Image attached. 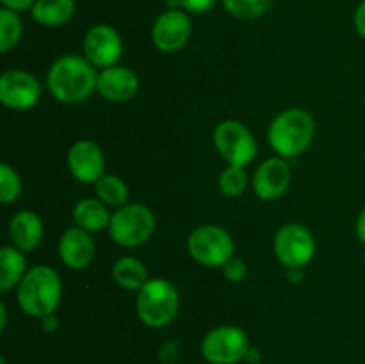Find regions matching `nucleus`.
I'll return each mask as SVG.
<instances>
[{
	"instance_id": "nucleus-1",
	"label": "nucleus",
	"mask_w": 365,
	"mask_h": 364,
	"mask_svg": "<svg viewBox=\"0 0 365 364\" xmlns=\"http://www.w3.org/2000/svg\"><path fill=\"white\" fill-rule=\"evenodd\" d=\"M96 86L98 74L86 57L63 56L48 70V89L59 102H84L93 95Z\"/></svg>"
},
{
	"instance_id": "nucleus-2",
	"label": "nucleus",
	"mask_w": 365,
	"mask_h": 364,
	"mask_svg": "<svg viewBox=\"0 0 365 364\" xmlns=\"http://www.w3.org/2000/svg\"><path fill=\"white\" fill-rule=\"evenodd\" d=\"M63 295L57 271L50 266H34L18 284V305L32 318H46L56 313Z\"/></svg>"
},
{
	"instance_id": "nucleus-3",
	"label": "nucleus",
	"mask_w": 365,
	"mask_h": 364,
	"mask_svg": "<svg viewBox=\"0 0 365 364\" xmlns=\"http://www.w3.org/2000/svg\"><path fill=\"white\" fill-rule=\"evenodd\" d=\"M314 118L303 109H287L269 125L267 139L274 152L284 159L305 152L314 138Z\"/></svg>"
},
{
	"instance_id": "nucleus-4",
	"label": "nucleus",
	"mask_w": 365,
	"mask_h": 364,
	"mask_svg": "<svg viewBox=\"0 0 365 364\" xmlns=\"http://www.w3.org/2000/svg\"><path fill=\"white\" fill-rule=\"evenodd\" d=\"M178 291L166 278H150L138 291L135 310L146 327L163 328L175 320L178 313Z\"/></svg>"
},
{
	"instance_id": "nucleus-5",
	"label": "nucleus",
	"mask_w": 365,
	"mask_h": 364,
	"mask_svg": "<svg viewBox=\"0 0 365 364\" xmlns=\"http://www.w3.org/2000/svg\"><path fill=\"white\" fill-rule=\"evenodd\" d=\"M155 231V216L141 203H128L120 207L110 218L109 234L116 245L135 248L152 238Z\"/></svg>"
},
{
	"instance_id": "nucleus-6",
	"label": "nucleus",
	"mask_w": 365,
	"mask_h": 364,
	"mask_svg": "<svg viewBox=\"0 0 365 364\" xmlns=\"http://www.w3.org/2000/svg\"><path fill=\"white\" fill-rule=\"evenodd\" d=\"M189 253L207 268H223L234 257V241L225 228L202 225L195 228L187 241Z\"/></svg>"
},
{
	"instance_id": "nucleus-7",
	"label": "nucleus",
	"mask_w": 365,
	"mask_h": 364,
	"mask_svg": "<svg viewBox=\"0 0 365 364\" xmlns=\"http://www.w3.org/2000/svg\"><path fill=\"white\" fill-rule=\"evenodd\" d=\"M248 335L237 327L212 328L202 341V353L210 364H237L250 355Z\"/></svg>"
},
{
	"instance_id": "nucleus-8",
	"label": "nucleus",
	"mask_w": 365,
	"mask_h": 364,
	"mask_svg": "<svg viewBox=\"0 0 365 364\" xmlns=\"http://www.w3.org/2000/svg\"><path fill=\"white\" fill-rule=\"evenodd\" d=\"M214 145L228 164L246 166L257 156V141L252 132L237 120H225L214 131Z\"/></svg>"
},
{
	"instance_id": "nucleus-9",
	"label": "nucleus",
	"mask_w": 365,
	"mask_h": 364,
	"mask_svg": "<svg viewBox=\"0 0 365 364\" xmlns=\"http://www.w3.org/2000/svg\"><path fill=\"white\" fill-rule=\"evenodd\" d=\"M274 253L289 270H302L316 253V241L309 228L299 223L284 225L274 236Z\"/></svg>"
},
{
	"instance_id": "nucleus-10",
	"label": "nucleus",
	"mask_w": 365,
	"mask_h": 364,
	"mask_svg": "<svg viewBox=\"0 0 365 364\" xmlns=\"http://www.w3.org/2000/svg\"><path fill=\"white\" fill-rule=\"evenodd\" d=\"M84 49L86 59L95 68H110L120 61L123 54V41L116 29L110 25L100 24L93 25L84 36Z\"/></svg>"
},
{
	"instance_id": "nucleus-11",
	"label": "nucleus",
	"mask_w": 365,
	"mask_h": 364,
	"mask_svg": "<svg viewBox=\"0 0 365 364\" xmlns=\"http://www.w3.org/2000/svg\"><path fill=\"white\" fill-rule=\"evenodd\" d=\"M41 84L24 70H9L0 77V102L13 111H27L38 103Z\"/></svg>"
},
{
	"instance_id": "nucleus-12",
	"label": "nucleus",
	"mask_w": 365,
	"mask_h": 364,
	"mask_svg": "<svg viewBox=\"0 0 365 364\" xmlns=\"http://www.w3.org/2000/svg\"><path fill=\"white\" fill-rule=\"evenodd\" d=\"M191 36V20L187 11L168 9L153 21L152 41L163 52H177L184 49Z\"/></svg>"
},
{
	"instance_id": "nucleus-13",
	"label": "nucleus",
	"mask_w": 365,
	"mask_h": 364,
	"mask_svg": "<svg viewBox=\"0 0 365 364\" xmlns=\"http://www.w3.org/2000/svg\"><path fill=\"white\" fill-rule=\"evenodd\" d=\"M66 163L71 175L84 184L98 182L103 177V170H106L102 148L89 139H78L77 143L70 146Z\"/></svg>"
},
{
	"instance_id": "nucleus-14",
	"label": "nucleus",
	"mask_w": 365,
	"mask_h": 364,
	"mask_svg": "<svg viewBox=\"0 0 365 364\" xmlns=\"http://www.w3.org/2000/svg\"><path fill=\"white\" fill-rule=\"evenodd\" d=\"M291 184V168L284 157H271L257 168L253 189L262 200H277Z\"/></svg>"
},
{
	"instance_id": "nucleus-15",
	"label": "nucleus",
	"mask_w": 365,
	"mask_h": 364,
	"mask_svg": "<svg viewBox=\"0 0 365 364\" xmlns=\"http://www.w3.org/2000/svg\"><path fill=\"white\" fill-rule=\"evenodd\" d=\"M139 89V81L132 70L127 66L103 68L98 74V86L96 91L110 102H127L134 98Z\"/></svg>"
},
{
	"instance_id": "nucleus-16",
	"label": "nucleus",
	"mask_w": 365,
	"mask_h": 364,
	"mask_svg": "<svg viewBox=\"0 0 365 364\" xmlns=\"http://www.w3.org/2000/svg\"><path fill=\"white\" fill-rule=\"evenodd\" d=\"M59 257L71 270H84L95 257V243L84 228H68L59 241Z\"/></svg>"
},
{
	"instance_id": "nucleus-17",
	"label": "nucleus",
	"mask_w": 365,
	"mask_h": 364,
	"mask_svg": "<svg viewBox=\"0 0 365 364\" xmlns=\"http://www.w3.org/2000/svg\"><path fill=\"white\" fill-rule=\"evenodd\" d=\"M9 238L13 246L21 252H31L43 238V221L32 211H20L9 223Z\"/></svg>"
},
{
	"instance_id": "nucleus-18",
	"label": "nucleus",
	"mask_w": 365,
	"mask_h": 364,
	"mask_svg": "<svg viewBox=\"0 0 365 364\" xmlns=\"http://www.w3.org/2000/svg\"><path fill=\"white\" fill-rule=\"evenodd\" d=\"M110 218L106 203L98 198H86L75 206L73 220L77 227L84 228L86 232H100L103 228H109Z\"/></svg>"
},
{
	"instance_id": "nucleus-19",
	"label": "nucleus",
	"mask_w": 365,
	"mask_h": 364,
	"mask_svg": "<svg viewBox=\"0 0 365 364\" xmlns=\"http://www.w3.org/2000/svg\"><path fill=\"white\" fill-rule=\"evenodd\" d=\"M31 13L43 27H61L73 18L75 0H36Z\"/></svg>"
},
{
	"instance_id": "nucleus-20",
	"label": "nucleus",
	"mask_w": 365,
	"mask_h": 364,
	"mask_svg": "<svg viewBox=\"0 0 365 364\" xmlns=\"http://www.w3.org/2000/svg\"><path fill=\"white\" fill-rule=\"evenodd\" d=\"M27 273V263L21 250L16 246H2L0 248V289L4 293L13 289L21 282Z\"/></svg>"
},
{
	"instance_id": "nucleus-21",
	"label": "nucleus",
	"mask_w": 365,
	"mask_h": 364,
	"mask_svg": "<svg viewBox=\"0 0 365 364\" xmlns=\"http://www.w3.org/2000/svg\"><path fill=\"white\" fill-rule=\"evenodd\" d=\"M113 277L118 285L128 291H139L150 280L146 268L134 257H121L113 266Z\"/></svg>"
},
{
	"instance_id": "nucleus-22",
	"label": "nucleus",
	"mask_w": 365,
	"mask_h": 364,
	"mask_svg": "<svg viewBox=\"0 0 365 364\" xmlns=\"http://www.w3.org/2000/svg\"><path fill=\"white\" fill-rule=\"evenodd\" d=\"M96 196L106 206L123 207L128 200V188L116 175H103L98 182H95Z\"/></svg>"
},
{
	"instance_id": "nucleus-23",
	"label": "nucleus",
	"mask_w": 365,
	"mask_h": 364,
	"mask_svg": "<svg viewBox=\"0 0 365 364\" xmlns=\"http://www.w3.org/2000/svg\"><path fill=\"white\" fill-rule=\"evenodd\" d=\"M21 32H24V25L16 11L2 7L0 9V50L9 52L11 49H14L20 41Z\"/></svg>"
},
{
	"instance_id": "nucleus-24",
	"label": "nucleus",
	"mask_w": 365,
	"mask_h": 364,
	"mask_svg": "<svg viewBox=\"0 0 365 364\" xmlns=\"http://www.w3.org/2000/svg\"><path fill=\"white\" fill-rule=\"evenodd\" d=\"M225 9L241 20H255L269 9L273 0H221Z\"/></svg>"
},
{
	"instance_id": "nucleus-25",
	"label": "nucleus",
	"mask_w": 365,
	"mask_h": 364,
	"mask_svg": "<svg viewBox=\"0 0 365 364\" xmlns=\"http://www.w3.org/2000/svg\"><path fill=\"white\" fill-rule=\"evenodd\" d=\"M248 186V175L242 170V166H235V164H228L220 175V189L225 196H235L242 195V191Z\"/></svg>"
},
{
	"instance_id": "nucleus-26",
	"label": "nucleus",
	"mask_w": 365,
	"mask_h": 364,
	"mask_svg": "<svg viewBox=\"0 0 365 364\" xmlns=\"http://www.w3.org/2000/svg\"><path fill=\"white\" fill-rule=\"evenodd\" d=\"M21 182L9 164H0V202L11 203L20 196Z\"/></svg>"
},
{
	"instance_id": "nucleus-27",
	"label": "nucleus",
	"mask_w": 365,
	"mask_h": 364,
	"mask_svg": "<svg viewBox=\"0 0 365 364\" xmlns=\"http://www.w3.org/2000/svg\"><path fill=\"white\" fill-rule=\"evenodd\" d=\"M223 273L230 282H241L246 277V264L241 259L232 257L223 266Z\"/></svg>"
},
{
	"instance_id": "nucleus-28",
	"label": "nucleus",
	"mask_w": 365,
	"mask_h": 364,
	"mask_svg": "<svg viewBox=\"0 0 365 364\" xmlns=\"http://www.w3.org/2000/svg\"><path fill=\"white\" fill-rule=\"evenodd\" d=\"M217 0H178V4H180V7L184 11H187V13H195V14H200V13H207L209 9H212L214 6H216Z\"/></svg>"
},
{
	"instance_id": "nucleus-29",
	"label": "nucleus",
	"mask_w": 365,
	"mask_h": 364,
	"mask_svg": "<svg viewBox=\"0 0 365 364\" xmlns=\"http://www.w3.org/2000/svg\"><path fill=\"white\" fill-rule=\"evenodd\" d=\"M0 2H2V6L6 7V9L21 13V11L32 9V6L36 4V0H0Z\"/></svg>"
},
{
	"instance_id": "nucleus-30",
	"label": "nucleus",
	"mask_w": 365,
	"mask_h": 364,
	"mask_svg": "<svg viewBox=\"0 0 365 364\" xmlns=\"http://www.w3.org/2000/svg\"><path fill=\"white\" fill-rule=\"evenodd\" d=\"M355 27L356 32L365 39V0L359 4V7L355 11Z\"/></svg>"
},
{
	"instance_id": "nucleus-31",
	"label": "nucleus",
	"mask_w": 365,
	"mask_h": 364,
	"mask_svg": "<svg viewBox=\"0 0 365 364\" xmlns=\"http://www.w3.org/2000/svg\"><path fill=\"white\" fill-rule=\"evenodd\" d=\"M356 236H359L360 241L365 245V207L360 211L359 220H356Z\"/></svg>"
},
{
	"instance_id": "nucleus-32",
	"label": "nucleus",
	"mask_w": 365,
	"mask_h": 364,
	"mask_svg": "<svg viewBox=\"0 0 365 364\" xmlns=\"http://www.w3.org/2000/svg\"><path fill=\"white\" fill-rule=\"evenodd\" d=\"M0 316H2V321H0V330H4L6 328V305H0Z\"/></svg>"
}]
</instances>
